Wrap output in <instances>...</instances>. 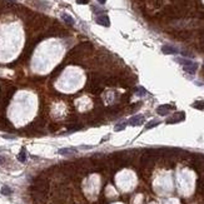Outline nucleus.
I'll list each match as a JSON object with an SVG mask.
<instances>
[{
    "instance_id": "1",
    "label": "nucleus",
    "mask_w": 204,
    "mask_h": 204,
    "mask_svg": "<svg viewBox=\"0 0 204 204\" xmlns=\"http://www.w3.org/2000/svg\"><path fill=\"white\" fill-rule=\"evenodd\" d=\"M177 62L178 63H180L182 65H183V69H184V71H187V73H189V74H194L195 71H197V69H198V64L197 63H194V62H192V60H187V59H177Z\"/></svg>"
},
{
    "instance_id": "2",
    "label": "nucleus",
    "mask_w": 204,
    "mask_h": 204,
    "mask_svg": "<svg viewBox=\"0 0 204 204\" xmlns=\"http://www.w3.org/2000/svg\"><path fill=\"white\" fill-rule=\"evenodd\" d=\"M185 119V113L184 112H179V113H175L172 118L166 119V124H175V123H180Z\"/></svg>"
},
{
    "instance_id": "3",
    "label": "nucleus",
    "mask_w": 204,
    "mask_h": 204,
    "mask_svg": "<svg viewBox=\"0 0 204 204\" xmlns=\"http://www.w3.org/2000/svg\"><path fill=\"white\" fill-rule=\"evenodd\" d=\"M95 22L99 24V25H102V26H110V20H109V16L106 15V14H100V15H98L97 18H95Z\"/></svg>"
},
{
    "instance_id": "4",
    "label": "nucleus",
    "mask_w": 204,
    "mask_h": 204,
    "mask_svg": "<svg viewBox=\"0 0 204 204\" xmlns=\"http://www.w3.org/2000/svg\"><path fill=\"white\" fill-rule=\"evenodd\" d=\"M144 120H145V118H144V115H142V114H139V115H135V117H132L130 119H129L126 123L128 124H130V125H133V126H138V125H142L143 123H144Z\"/></svg>"
},
{
    "instance_id": "5",
    "label": "nucleus",
    "mask_w": 204,
    "mask_h": 204,
    "mask_svg": "<svg viewBox=\"0 0 204 204\" xmlns=\"http://www.w3.org/2000/svg\"><path fill=\"white\" fill-rule=\"evenodd\" d=\"M173 109H174L173 105H160V106H158V109H157V113H158L159 115H166V114H168L170 110H173Z\"/></svg>"
},
{
    "instance_id": "6",
    "label": "nucleus",
    "mask_w": 204,
    "mask_h": 204,
    "mask_svg": "<svg viewBox=\"0 0 204 204\" xmlns=\"http://www.w3.org/2000/svg\"><path fill=\"white\" fill-rule=\"evenodd\" d=\"M162 51L164 54H178L179 53V50L177 48L172 46V45H163L162 46Z\"/></svg>"
},
{
    "instance_id": "7",
    "label": "nucleus",
    "mask_w": 204,
    "mask_h": 204,
    "mask_svg": "<svg viewBox=\"0 0 204 204\" xmlns=\"http://www.w3.org/2000/svg\"><path fill=\"white\" fill-rule=\"evenodd\" d=\"M78 150L75 148H63V149H59L58 153L62 155H69V154H75Z\"/></svg>"
},
{
    "instance_id": "8",
    "label": "nucleus",
    "mask_w": 204,
    "mask_h": 204,
    "mask_svg": "<svg viewBox=\"0 0 204 204\" xmlns=\"http://www.w3.org/2000/svg\"><path fill=\"white\" fill-rule=\"evenodd\" d=\"M62 19L68 24V25H74V19L69 15V14H66V13H63L62 14Z\"/></svg>"
},
{
    "instance_id": "9",
    "label": "nucleus",
    "mask_w": 204,
    "mask_h": 204,
    "mask_svg": "<svg viewBox=\"0 0 204 204\" xmlns=\"http://www.w3.org/2000/svg\"><path fill=\"white\" fill-rule=\"evenodd\" d=\"M18 160L22 162V163L26 162V150H25V148H23V149L20 150V153L18 154Z\"/></svg>"
},
{
    "instance_id": "10",
    "label": "nucleus",
    "mask_w": 204,
    "mask_h": 204,
    "mask_svg": "<svg viewBox=\"0 0 204 204\" xmlns=\"http://www.w3.org/2000/svg\"><path fill=\"white\" fill-rule=\"evenodd\" d=\"M11 193H13V190H11L10 187H8V185H4V187L2 188V194L3 195H10Z\"/></svg>"
},
{
    "instance_id": "11",
    "label": "nucleus",
    "mask_w": 204,
    "mask_h": 204,
    "mask_svg": "<svg viewBox=\"0 0 204 204\" xmlns=\"http://www.w3.org/2000/svg\"><path fill=\"white\" fill-rule=\"evenodd\" d=\"M159 124H160L159 120H152V122H149V123L146 124L145 129H152V128H154V126H157V125H159Z\"/></svg>"
},
{
    "instance_id": "12",
    "label": "nucleus",
    "mask_w": 204,
    "mask_h": 204,
    "mask_svg": "<svg viewBox=\"0 0 204 204\" xmlns=\"http://www.w3.org/2000/svg\"><path fill=\"white\" fill-rule=\"evenodd\" d=\"M128 125V123L126 122H124V123H120V124H117L115 125V128H114V130L115 132H120V130H123V129H125V126Z\"/></svg>"
},
{
    "instance_id": "13",
    "label": "nucleus",
    "mask_w": 204,
    "mask_h": 204,
    "mask_svg": "<svg viewBox=\"0 0 204 204\" xmlns=\"http://www.w3.org/2000/svg\"><path fill=\"white\" fill-rule=\"evenodd\" d=\"M135 93H137L138 95H145V94H148L146 90H145L143 86H137V88H135Z\"/></svg>"
},
{
    "instance_id": "14",
    "label": "nucleus",
    "mask_w": 204,
    "mask_h": 204,
    "mask_svg": "<svg viewBox=\"0 0 204 204\" xmlns=\"http://www.w3.org/2000/svg\"><path fill=\"white\" fill-rule=\"evenodd\" d=\"M193 108H195V109H204V102H197V103H194Z\"/></svg>"
},
{
    "instance_id": "15",
    "label": "nucleus",
    "mask_w": 204,
    "mask_h": 204,
    "mask_svg": "<svg viewBox=\"0 0 204 204\" xmlns=\"http://www.w3.org/2000/svg\"><path fill=\"white\" fill-rule=\"evenodd\" d=\"M77 3L84 5V4H88V3H89V0H77Z\"/></svg>"
},
{
    "instance_id": "16",
    "label": "nucleus",
    "mask_w": 204,
    "mask_h": 204,
    "mask_svg": "<svg viewBox=\"0 0 204 204\" xmlns=\"http://www.w3.org/2000/svg\"><path fill=\"white\" fill-rule=\"evenodd\" d=\"M5 139H15V137H10V135H4Z\"/></svg>"
},
{
    "instance_id": "17",
    "label": "nucleus",
    "mask_w": 204,
    "mask_h": 204,
    "mask_svg": "<svg viewBox=\"0 0 204 204\" xmlns=\"http://www.w3.org/2000/svg\"><path fill=\"white\" fill-rule=\"evenodd\" d=\"M5 162V158L4 157H0V164H3Z\"/></svg>"
},
{
    "instance_id": "18",
    "label": "nucleus",
    "mask_w": 204,
    "mask_h": 204,
    "mask_svg": "<svg viewBox=\"0 0 204 204\" xmlns=\"http://www.w3.org/2000/svg\"><path fill=\"white\" fill-rule=\"evenodd\" d=\"M98 2H99L100 4H105V0H98Z\"/></svg>"
},
{
    "instance_id": "19",
    "label": "nucleus",
    "mask_w": 204,
    "mask_h": 204,
    "mask_svg": "<svg viewBox=\"0 0 204 204\" xmlns=\"http://www.w3.org/2000/svg\"><path fill=\"white\" fill-rule=\"evenodd\" d=\"M9 2H11V3H15V0H9Z\"/></svg>"
}]
</instances>
